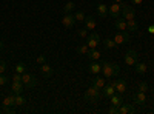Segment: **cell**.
I'll list each match as a JSON object with an SVG mask.
<instances>
[{"label":"cell","mask_w":154,"mask_h":114,"mask_svg":"<svg viewBox=\"0 0 154 114\" xmlns=\"http://www.w3.org/2000/svg\"><path fill=\"white\" fill-rule=\"evenodd\" d=\"M89 53V46L86 43H80L79 46H77V54H82V56H88Z\"/></svg>","instance_id":"cb8c5ba5"},{"label":"cell","mask_w":154,"mask_h":114,"mask_svg":"<svg viewBox=\"0 0 154 114\" xmlns=\"http://www.w3.org/2000/svg\"><path fill=\"white\" fill-rule=\"evenodd\" d=\"M74 23H75V17H74V14H63V17H62V25L65 28H72L74 26Z\"/></svg>","instance_id":"9c48e42d"},{"label":"cell","mask_w":154,"mask_h":114,"mask_svg":"<svg viewBox=\"0 0 154 114\" xmlns=\"http://www.w3.org/2000/svg\"><path fill=\"white\" fill-rule=\"evenodd\" d=\"M25 71H26V65H25L23 62H19L17 65H16V72H19V74H23Z\"/></svg>","instance_id":"4dcf8cb0"},{"label":"cell","mask_w":154,"mask_h":114,"mask_svg":"<svg viewBox=\"0 0 154 114\" xmlns=\"http://www.w3.org/2000/svg\"><path fill=\"white\" fill-rule=\"evenodd\" d=\"M75 9V3L74 2H68V3H65L63 5V14H69V12H72Z\"/></svg>","instance_id":"d4e9b609"},{"label":"cell","mask_w":154,"mask_h":114,"mask_svg":"<svg viewBox=\"0 0 154 114\" xmlns=\"http://www.w3.org/2000/svg\"><path fill=\"white\" fill-rule=\"evenodd\" d=\"M83 22H85V28H86V29H94V28H96V19H94V17L86 16Z\"/></svg>","instance_id":"7402d4cb"},{"label":"cell","mask_w":154,"mask_h":114,"mask_svg":"<svg viewBox=\"0 0 154 114\" xmlns=\"http://www.w3.org/2000/svg\"><path fill=\"white\" fill-rule=\"evenodd\" d=\"M74 17H75V20H79V22H83L86 16H85V12H83V11H77L75 14H74Z\"/></svg>","instance_id":"1f68e13d"},{"label":"cell","mask_w":154,"mask_h":114,"mask_svg":"<svg viewBox=\"0 0 154 114\" xmlns=\"http://www.w3.org/2000/svg\"><path fill=\"white\" fill-rule=\"evenodd\" d=\"M96 11H97V16H99V17H106V16H108V5L99 3L97 8H96Z\"/></svg>","instance_id":"ffe728a7"},{"label":"cell","mask_w":154,"mask_h":114,"mask_svg":"<svg viewBox=\"0 0 154 114\" xmlns=\"http://www.w3.org/2000/svg\"><path fill=\"white\" fill-rule=\"evenodd\" d=\"M23 82H12V86H11V91L14 93V94H22L23 93Z\"/></svg>","instance_id":"44dd1931"},{"label":"cell","mask_w":154,"mask_h":114,"mask_svg":"<svg viewBox=\"0 0 154 114\" xmlns=\"http://www.w3.org/2000/svg\"><path fill=\"white\" fill-rule=\"evenodd\" d=\"M91 85H93V86H96L97 90H100V91H102V88H103L106 83H105V79H102L100 75H97V74H96L94 77L91 79Z\"/></svg>","instance_id":"9a60e30c"},{"label":"cell","mask_w":154,"mask_h":114,"mask_svg":"<svg viewBox=\"0 0 154 114\" xmlns=\"http://www.w3.org/2000/svg\"><path fill=\"white\" fill-rule=\"evenodd\" d=\"M108 112H109V114H119V108H117V106H112V105H111V108L108 109Z\"/></svg>","instance_id":"74e56055"},{"label":"cell","mask_w":154,"mask_h":114,"mask_svg":"<svg viewBox=\"0 0 154 114\" xmlns=\"http://www.w3.org/2000/svg\"><path fill=\"white\" fill-rule=\"evenodd\" d=\"M109 100H111V105H112V106H117V108L123 103V97H122V94H119V93H117V94L114 93V94L109 97Z\"/></svg>","instance_id":"e0dca14e"},{"label":"cell","mask_w":154,"mask_h":114,"mask_svg":"<svg viewBox=\"0 0 154 114\" xmlns=\"http://www.w3.org/2000/svg\"><path fill=\"white\" fill-rule=\"evenodd\" d=\"M3 48H5V43H3V40H0V51H2Z\"/></svg>","instance_id":"60d3db41"},{"label":"cell","mask_w":154,"mask_h":114,"mask_svg":"<svg viewBox=\"0 0 154 114\" xmlns=\"http://www.w3.org/2000/svg\"><path fill=\"white\" fill-rule=\"evenodd\" d=\"M6 68H8L6 62H5V60H0V74H3V72L6 71Z\"/></svg>","instance_id":"e575fe53"},{"label":"cell","mask_w":154,"mask_h":114,"mask_svg":"<svg viewBox=\"0 0 154 114\" xmlns=\"http://www.w3.org/2000/svg\"><path fill=\"white\" fill-rule=\"evenodd\" d=\"M114 86H116V91H117L119 94H122V96L126 93V88H128V86H126V82H125L123 79L116 80V82H114Z\"/></svg>","instance_id":"4fadbf2b"},{"label":"cell","mask_w":154,"mask_h":114,"mask_svg":"<svg viewBox=\"0 0 154 114\" xmlns=\"http://www.w3.org/2000/svg\"><path fill=\"white\" fill-rule=\"evenodd\" d=\"M100 56H102V53L99 51V49H89V53H88V57L91 59V60H99L100 59Z\"/></svg>","instance_id":"484cf974"},{"label":"cell","mask_w":154,"mask_h":114,"mask_svg":"<svg viewBox=\"0 0 154 114\" xmlns=\"http://www.w3.org/2000/svg\"><path fill=\"white\" fill-rule=\"evenodd\" d=\"M120 12H122V6H120V3H112V5H109L108 6V16H111V17H120Z\"/></svg>","instance_id":"ba28073f"},{"label":"cell","mask_w":154,"mask_h":114,"mask_svg":"<svg viewBox=\"0 0 154 114\" xmlns=\"http://www.w3.org/2000/svg\"><path fill=\"white\" fill-rule=\"evenodd\" d=\"M120 71L117 63H112V62H103L102 63V74H103L105 79H112L114 75H117Z\"/></svg>","instance_id":"6da1fadb"},{"label":"cell","mask_w":154,"mask_h":114,"mask_svg":"<svg viewBox=\"0 0 154 114\" xmlns=\"http://www.w3.org/2000/svg\"><path fill=\"white\" fill-rule=\"evenodd\" d=\"M126 25H128V31H131V32H136V31L139 29V25H137L136 19L128 20V22H126Z\"/></svg>","instance_id":"4316f807"},{"label":"cell","mask_w":154,"mask_h":114,"mask_svg":"<svg viewBox=\"0 0 154 114\" xmlns=\"http://www.w3.org/2000/svg\"><path fill=\"white\" fill-rule=\"evenodd\" d=\"M6 83H8V77H6L5 74H0V86H2V85H6Z\"/></svg>","instance_id":"d590c367"},{"label":"cell","mask_w":154,"mask_h":114,"mask_svg":"<svg viewBox=\"0 0 154 114\" xmlns=\"http://www.w3.org/2000/svg\"><path fill=\"white\" fill-rule=\"evenodd\" d=\"M88 71L91 72V74H99V72H102V63H99L97 60H93V62L88 65Z\"/></svg>","instance_id":"5bb4252c"},{"label":"cell","mask_w":154,"mask_h":114,"mask_svg":"<svg viewBox=\"0 0 154 114\" xmlns=\"http://www.w3.org/2000/svg\"><path fill=\"white\" fill-rule=\"evenodd\" d=\"M35 62L38 63V65H43V63H46V56H43V54H40L37 59H35Z\"/></svg>","instance_id":"836d02e7"},{"label":"cell","mask_w":154,"mask_h":114,"mask_svg":"<svg viewBox=\"0 0 154 114\" xmlns=\"http://www.w3.org/2000/svg\"><path fill=\"white\" fill-rule=\"evenodd\" d=\"M85 43L89 46V49L97 48V45L100 43V37H99V34H97V32H91V34H88L86 42H85Z\"/></svg>","instance_id":"52a82bcc"},{"label":"cell","mask_w":154,"mask_h":114,"mask_svg":"<svg viewBox=\"0 0 154 114\" xmlns=\"http://www.w3.org/2000/svg\"><path fill=\"white\" fill-rule=\"evenodd\" d=\"M131 40V37H130V32L128 31H119L117 34L114 35V42L116 45H125Z\"/></svg>","instance_id":"5b68a950"},{"label":"cell","mask_w":154,"mask_h":114,"mask_svg":"<svg viewBox=\"0 0 154 114\" xmlns=\"http://www.w3.org/2000/svg\"><path fill=\"white\" fill-rule=\"evenodd\" d=\"M114 93H116L114 82H111V83H108V85H105L103 88H102V97H108V99H109Z\"/></svg>","instance_id":"30bf717a"},{"label":"cell","mask_w":154,"mask_h":114,"mask_svg":"<svg viewBox=\"0 0 154 114\" xmlns=\"http://www.w3.org/2000/svg\"><path fill=\"white\" fill-rule=\"evenodd\" d=\"M112 2H116V3H122L123 0H112Z\"/></svg>","instance_id":"b9f144b4"},{"label":"cell","mask_w":154,"mask_h":114,"mask_svg":"<svg viewBox=\"0 0 154 114\" xmlns=\"http://www.w3.org/2000/svg\"><path fill=\"white\" fill-rule=\"evenodd\" d=\"M148 32L149 34H154V25H149V26H148Z\"/></svg>","instance_id":"ab89813d"},{"label":"cell","mask_w":154,"mask_h":114,"mask_svg":"<svg viewBox=\"0 0 154 114\" xmlns=\"http://www.w3.org/2000/svg\"><path fill=\"white\" fill-rule=\"evenodd\" d=\"M148 88H149L148 82L142 80V82H139V85H137V91H142V93H146V91H148Z\"/></svg>","instance_id":"f1b7e54d"},{"label":"cell","mask_w":154,"mask_h":114,"mask_svg":"<svg viewBox=\"0 0 154 114\" xmlns=\"http://www.w3.org/2000/svg\"><path fill=\"white\" fill-rule=\"evenodd\" d=\"M40 71H42V74L45 75L46 79L53 77V74H54V71H53V66H49L48 63H43V65H40Z\"/></svg>","instance_id":"ac0fdd59"},{"label":"cell","mask_w":154,"mask_h":114,"mask_svg":"<svg viewBox=\"0 0 154 114\" xmlns=\"http://www.w3.org/2000/svg\"><path fill=\"white\" fill-rule=\"evenodd\" d=\"M3 106H16V94L14 93H11L8 94L5 99H3Z\"/></svg>","instance_id":"d6986e66"},{"label":"cell","mask_w":154,"mask_h":114,"mask_svg":"<svg viewBox=\"0 0 154 114\" xmlns=\"http://www.w3.org/2000/svg\"><path fill=\"white\" fill-rule=\"evenodd\" d=\"M133 100H134V103L137 105H145L146 103V94L142 93V91H137L133 94Z\"/></svg>","instance_id":"8fae6325"},{"label":"cell","mask_w":154,"mask_h":114,"mask_svg":"<svg viewBox=\"0 0 154 114\" xmlns=\"http://www.w3.org/2000/svg\"><path fill=\"white\" fill-rule=\"evenodd\" d=\"M136 112V108L130 103H122L119 106V114H134Z\"/></svg>","instance_id":"2e32d148"},{"label":"cell","mask_w":154,"mask_h":114,"mask_svg":"<svg viewBox=\"0 0 154 114\" xmlns=\"http://www.w3.org/2000/svg\"><path fill=\"white\" fill-rule=\"evenodd\" d=\"M114 28L119 29V31H128V25H126V20L123 17H117L114 20Z\"/></svg>","instance_id":"7c38bea8"},{"label":"cell","mask_w":154,"mask_h":114,"mask_svg":"<svg viewBox=\"0 0 154 114\" xmlns=\"http://www.w3.org/2000/svg\"><path fill=\"white\" fill-rule=\"evenodd\" d=\"M100 97H102V91L100 90H97L96 86H89L88 90L85 91V94H83V99L86 100V102H89V103H99V100H100Z\"/></svg>","instance_id":"7a4b0ae2"},{"label":"cell","mask_w":154,"mask_h":114,"mask_svg":"<svg viewBox=\"0 0 154 114\" xmlns=\"http://www.w3.org/2000/svg\"><path fill=\"white\" fill-rule=\"evenodd\" d=\"M103 45H105L106 49H112V48L117 46V45H116V42H114V39H105L103 40Z\"/></svg>","instance_id":"f546056e"},{"label":"cell","mask_w":154,"mask_h":114,"mask_svg":"<svg viewBox=\"0 0 154 114\" xmlns=\"http://www.w3.org/2000/svg\"><path fill=\"white\" fill-rule=\"evenodd\" d=\"M22 82H23L25 86H28V88H34V86H37V79H35V75H34V74L23 72V74H22Z\"/></svg>","instance_id":"8992f818"},{"label":"cell","mask_w":154,"mask_h":114,"mask_svg":"<svg viewBox=\"0 0 154 114\" xmlns=\"http://www.w3.org/2000/svg\"><path fill=\"white\" fill-rule=\"evenodd\" d=\"M77 34H79V37H82V39H86L88 37V29L86 28H80L79 31H77Z\"/></svg>","instance_id":"d6a6232c"},{"label":"cell","mask_w":154,"mask_h":114,"mask_svg":"<svg viewBox=\"0 0 154 114\" xmlns=\"http://www.w3.org/2000/svg\"><path fill=\"white\" fill-rule=\"evenodd\" d=\"M12 82H22V74L14 72V75H12Z\"/></svg>","instance_id":"8d00e7d4"},{"label":"cell","mask_w":154,"mask_h":114,"mask_svg":"<svg viewBox=\"0 0 154 114\" xmlns=\"http://www.w3.org/2000/svg\"><path fill=\"white\" fill-rule=\"evenodd\" d=\"M16 105L17 106H25L26 105V99L23 97V94H16Z\"/></svg>","instance_id":"83f0119b"},{"label":"cell","mask_w":154,"mask_h":114,"mask_svg":"<svg viewBox=\"0 0 154 114\" xmlns=\"http://www.w3.org/2000/svg\"><path fill=\"white\" fill-rule=\"evenodd\" d=\"M123 60H125V63L128 66H134L136 63L139 62V53L136 51V49H130V51H126Z\"/></svg>","instance_id":"277c9868"},{"label":"cell","mask_w":154,"mask_h":114,"mask_svg":"<svg viewBox=\"0 0 154 114\" xmlns=\"http://www.w3.org/2000/svg\"><path fill=\"white\" fill-rule=\"evenodd\" d=\"M134 71L137 74H145L148 71V66L145 65V63H142V62H137L136 65H134Z\"/></svg>","instance_id":"603a6c76"},{"label":"cell","mask_w":154,"mask_h":114,"mask_svg":"<svg viewBox=\"0 0 154 114\" xmlns=\"http://www.w3.org/2000/svg\"><path fill=\"white\" fill-rule=\"evenodd\" d=\"M131 3H133V5H142L143 0H131Z\"/></svg>","instance_id":"f35d334b"},{"label":"cell","mask_w":154,"mask_h":114,"mask_svg":"<svg viewBox=\"0 0 154 114\" xmlns=\"http://www.w3.org/2000/svg\"><path fill=\"white\" fill-rule=\"evenodd\" d=\"M120 6H122V17L128 22V20H133L134 17H136V11H134V8L133 6H130V5H126V3H120Z\"/></svg>","instance_id":"3957f363"}]
</instances>
